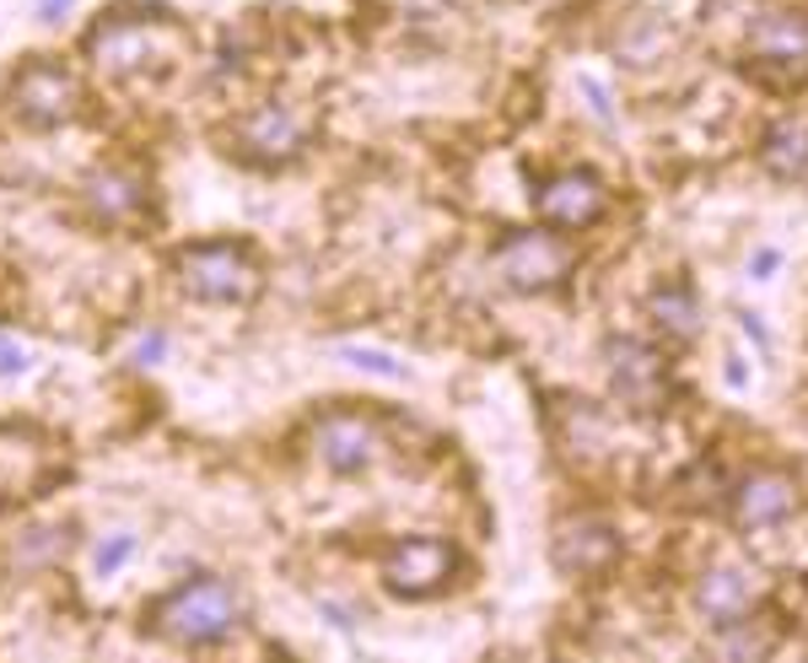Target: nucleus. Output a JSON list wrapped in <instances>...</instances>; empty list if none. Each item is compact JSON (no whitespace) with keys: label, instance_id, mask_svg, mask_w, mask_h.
I'll return each mask as SVG.
<instances>
[{"label":"nucleus","instance_id":"obj_1","mask_svg":"<svg viewBox=\"0 0 808 663\" xmlns=\"http://www.w3.org/2000/svg\"><path fill=\"white\" fill-rule=\"evenodd\" d=\"M242 604L227 582L205 578L189 582L178 593H167L157 610H152V631L167 636V642H184V648H205V642H221L232 625H238Z\"/></svg>","mask_w":808,"mask_h":663},{"label":"nucleus","instance_id":"obj_2","mask_svg":"<svg viewBox=\"0 0 808 663\" xmlns=\"http://www.w3.org/2000/svg\"><path fill=\"white\" fill-rule=\"evenodd\" d=\"M178 276L184 287L205 297V302H248L259 291V276H253V259L238 249V244H200V249L178 253Z\"/></svg>","mask_w":808,"mask_h":663},{"label":"nucleus","instance_id":"obj_3","mask_svg":"<svg viewBox=\"0 0 808 663\" xmlns=\"http://www.w3.org/2000/svg\"><path fill=\"white\" fill-rule=\"evenodd\" d=\"M571 265H577V249L556 232H512L496 249V270L518 291H550L556 281L571 276Z\"/></svg>","mask_w":808,"mask_h":663},{"label":"nucleus","instance_id":"obj_4","mask_svg":"<svg viewBox=\"0 0 808 663\" xmlns=\"http://www.w3.org/2000/svg\"><path fill=\"white\" fill-rule=\"evenodd\" d=\"M11 103H17V114L28 120V125H65V120H76V103L81 92L71 82V71H60V65H49V60H33L17 86H11Z\"/></svg>","mask_w":808,"mask_h":663},{"label":"nucleus","instance_id":"obj_5","mask_svg":"<svg viewBox=\"0 0 808 663\" xmlns=\"http://www.w3.org/2000/svg\"><path fill=\"white\" fill-rule=\"evenodd\" d=\"M609 206V189L593 178V173H561V178H550L539 195H534V210L550 221V227H561V232H582V227H593Z\"/></svg>","mask_w":808,"mask_h":663},{"label":"nucleus","instance_id":"obj_6","mask_svg":"<svg viewBox=\"0 0 808 663\" xmlns=\"http://www.w3.org/2000/svg\"><path fill=\"white\" fill-rule=\"evenodd\" d=\"M453 572V550H447L443 539H404L389 550V561H383V578L394 593L404 599H421V593H437Z\"/></svg>","mask_w":808,"mask_h":663},{"label":"nucleus","instance_id":"obj_7","mask_svg":"<svg viewBox=\"0 0 808 663\" xmlns=\"http://www.w3.org/2000/svg\"><path fill=\"white\" fill-rule=\"evenodd\" d=\"M167 39V28L162 22H141V17H108L92 39H86V49H92V60L103 65V71H141L152 54H157V43Z\"/></svg>","mask_w":808,"mask_h":663},{"label":"nucleus","instance_id":"obj_8","mask_svg":"<svg viewBox=\"0 0 808 663\" xmlns=\"http://www.w3.org/2000/svg\"><path fill=\"white\" fill-rule=\"evenodd\" d=\"M609 373H614L620 400L636 405V411H657L663 394H669V383H663V356H657L652 345H642V340H614V345H609Z\"/></svg>","mask_w":808,"mask_h":663},{"label":"nucleus","instance_id":"obj_9","mask_svg":"<svg viewBox=\"0 0 808 663\" xmlns=\"http://www.w3.org/2000/svg\"><path fill=\"white\" fill-rule=\"evenodd\" d=\"M313 448L334 475H362L377 458V432L362 415H323L319 432H313Z\"/></svg>","mask_w":808,"mask_h":663},{"label":"nucleus","instance_id":"obj_10","mask_svg":"<svg viewBox=\"0 0 808 663\" xmlns=\"http://www.w3.org/2000/svg\"><path fill=\"white\" fill-rule=\"evenodd\" d=\"M793 507H798V486H793L787 475H776V469L749 475V480L733 491V518H738L744 529H770V524H781Z\"/></svg>","mask_w":808,"mask_h":663},{"label":"nucleus","instance_id":"obj_11","mask_svg":"<svg viewBox=\"0 0 808 663\" xmlns=\"http://www.w3.org/2000/svg\"><path fill=\"white\" fill-rule=\"evenodd\" d=\"M749 54L776 65H808V17L804 11H766L749 28Z\"/></svg>","mask_w":808,"mask_h":663},{"label":"nucleus","instance_id":"obj_12","mask_svg":"<svg viewBox=\"0 0 808 663\" xmlns=\"http://www.w3.org/2000/svg\"><path fill=\"white\" fill-rule=\"evenodd\" d=\"M614 550H620V539L604 524L577 518V524H561V535H556V567L561 572H604Z\"/></svg>","mask_w":808,"mask_h":663},{"label":"nucleus","instance_id":"obj_13","mask_svg":"<svg viewBox=\"0 0 808 663\" xmlns=\"http://www.w3.org/2000/svg\"><path fill=\"white\" fill-rule=\"evenodd\" d=\"M695 599H701V615L717 625H733L749 615V604H755V578L749 572H738V567H717V572H706L701 588H695Z\"/></svg>","mask_w":808,"mask_h":663},{"label":"nucleus","instance_id":"obj_14","mask_svg":"<svg viewBox=\"0 0 808 663\" xmlns=\"http://www.w3.org/2000/svg\"><path fill=\"white\" fill-rule=\"evenodd\" d=\"M760 157L776 178H808V120H776L766 130V146H760Z\"/></svg>","mask_w":808,"mask_h":663},{"label":"nucleus","instance_id":"obj_15","mask_svg":"<svg viewBox=\"0 0 808 663\" xmlns=\"http://www.w3.org/2000/svg\"><path fill=\"white\" fill-rule=\"evenodd\" d=\"M242 141H248L253 152H265V157H291V152L302 146V125H297L286 108H259V114L242 125Z\"/></svg>","mask_w":808,"mask_h":663},{"label":"nucleus","instance_id":"obj_16","mask_svg":"<svg viewBox=\"0 0 808 663\" xmlns=\"http://www.w3.org/2000/svg\"><path fill=\"white\" fill-rule=\"evenodd\" d=\"M652 319H657V330L674 334V340H695L701 334V302L685 287H663L652 291Z\"/></svg>","mask_w":808,"mask_h":663},{"label":"nucleus","instance_id":"obj_17","mask_svg":"<svg viewBox=\"0 0 808 663\" xmlns=\"http://www.w3.org/2000/svg\"><path fill=\"white\" fill-rule=\"evenodd\" d=\"M86 206L97 210L103 221H124L130 210L141 206V184L124 173H92L86 178Z\"/></svg>","mask_w":808,"mask_h":663},{"label":"nucleus","instance_id":"obj_18","mask_svg":"<svg viewBox=\"0 0 808 663\" xmlns=\"http://www.w3.org/2000/svg\"><path fill=\"white\" fill-rule=\"evenodd\" d=\"M351 367H362V373H377V377H404V367L394 362V356H383V351H366V345H345L340 351Z\"/></svg>","mask_w":808,"mask_h":663},{"label":"nucleus","instance_id":"obj_19","mask_svg":"<svg viewBox=\"0 0 808 663\" xmlns=\"http://www.w3.org/2000/svg\"><path fill=\"white\" fill-rule=\"evenodd\" d=\"M130 550H135V539H130V535H114V539H108V545L97 550V578H114L124 561H130Z\"/></svg>","mask_w":808,"mask_h":663},{"label":"nucleus","instance_id":"obj_20","mask_svg":"<svg viewBox=\"0 0 808 663\" xmlns=\"http://www.w3.org/2000/svg\"><path fill=\"white\" fill-rule=\"evenodd\" d=\"M577 86H582V97H588V108H593V114H599V120H614V108H609V92L604 86H599V76H577Z\"/></svg>","mask_w":808,"mask_h":663},{"label":"nucleus","instance_id":"obj_21","mask_svg":"<svg viewBox=\"0 0 808 663\" xmlns=\"http://www.w3.org/2000/svg\"><path fill=\"white\" fill-rule=\"evenodd\" d=\"M135 356H141V362H157V356H162V334H146V340L135 345Z\"/></svg>","mask_w":808,"mask_h":663},{"label":"nucleus","instance_id":"obj_22","mask_svg":"<svg viewBox=\"0 0 808 663\" xmlns=\"http://www.w3.org/2000/svg\"><path fill=\"white\" fill-rule=\"evenodd\" d=\"M28 367V351H0V373H22Z\"/></svg>","mask_w":808,"mask_h":663},{"label":"nucleus","instance_id":"obj_23","mask_svg":"<svg viewBox=\"0 0 808 663\" xmlns=\"http://www.w3.org/2000/svg\"><path fill=\"white\" fill-rule=\"evenodd\" d=\"M770 270H776V253H770V249H760V253H755V281H766Z\"/></svg>","mask_w":808,"mask_h":663}]
</instances>
